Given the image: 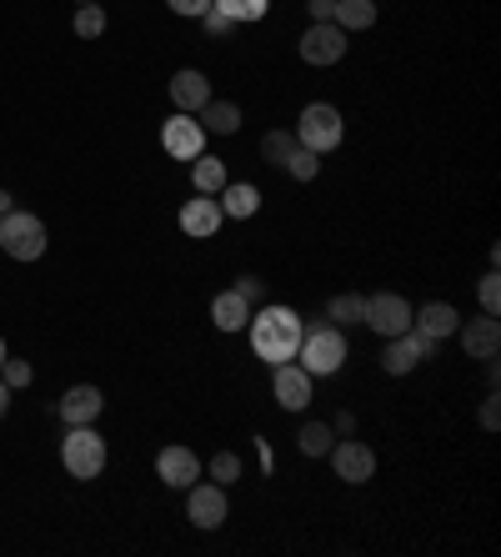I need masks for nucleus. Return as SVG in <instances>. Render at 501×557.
<instances>
[{"label":"nucleus","mask_w":501,"mask_h":557,"mask_svg":"<svg viewBox=\"0 0 501 557\" xmlns=\"http://www.w3.org/2000/svg\"><path fill=\"white\" fill-rule=\"evenodd\" d=\"M246 332H251V351H256L266 367H281V362H296V351H301V337H306V322H301V311L296 307H261L251 311V322H246Z\"/></svg>","instance_id":"nucleus-1"},{"label":"nucleus","mask_w":501,"mask_h":557,"mask_svg":"<svg viewBox=\"0 0 501 557\" xmlns=\"http://www.w3.org/2000/svg\"><path fill=\"white\" fill-rule=\"evenodd\" d=\"M296 362L306 367L316 382H322V376H336V372H341V362H347V332H341V326H331V322L306 326Z\"/></svg>","instance_id":"nucleus-2"},{"label":"nucleus","mask_w":501,"mask_h":557,"mask_svg":"<svg viewBox=\"0 0 501 557\" xmlns=\"http://www.w3.org/2000/svg\"><path fill=\"white\" fill-rule=\"evenodd\" d=\"M341 136H347V121H341V111H336L331 101H311L301 106V116H296V146H306V151L326 156L341 146Z\"/></svg>","instance_id":"nucleus-3"},{"label":"nucleus","mask_w":501,"mask_h":557,"mask_svg":"<svg viewBox=\"0 0 501 557\" xmlns=\"http://www.w3.org/2000/svg\"><path fill=\"white\" fill-rule=\"evenodd\" d=\"M61 467L71 472L76 482H96L105 472V437L96 432V422L86 428H71L61 442Z\"/></svg>","instance_id":"nucleus-4"},{"label":"nucleus","mask_w":501,"mask_h":557,"mask_svg":"<svg viewBox=\"0 0 501 557\" xmlns=\"http://www.w3.org/2000/svg\"><path fill=\"white\" fill-rule=\"evenodd\" d=\"M46 221L30 216V211H5L0 216V251L15 261H40L46 257Z\"/></svg>","instance_id":"nucleus-5"},{"label":"nucleus","mask_w":501,"mask_h":557,"mask_svg":"<svg viewBox=\"0 0 501 557\" xmlns=\"http://www.w3.org/2000/svg\"><path fill=\"white\" fill-rule=\"evenodd\" d=\"M412 301L397 297V292H376L366 297V311H361V326H372L376 337H401V332H412Z\"/></svg>","instance_id":"nucleus-6"},{"label":"nucleus","mask_w":501,"mask_h":557,"mask_svg":"<svg viewBox=\"0 0 501 557\" xmlns=\"http://www.w3.org/2000/svg\"><path fill=\"white\" fill-rule=\"evenodd\" d=\"M226 512H231V503H226V487H221V482L196 478L191 487H186V522H191V528L216 532L221 522H226Z\"/></svg>","instance_id":"nucleus-7"},{"label":"nucleus","mask_w":501,"mask_h":557,"mask_svg":"<svg viewBox=\"0 0 501 557\" xmlns=\"http://www.w3.org/2000/svg\"><path fill=\"white\" fill-rule=\"evenodd\" d=\"M271 392H276V403L286 412H306L316 403V376L301 362H281V367H271Z\"/></svg>","instance_id":"nucleus-8"},{"label":"nucleus","mask_w":501,"mask_h":557,"mask_svg":"<svg viewBox=\"0 0 501 557\" xmlns=\"http://www.w3.org/2000/svg\"><path fill=\"white\" fill-rule=\"evenodd\" d=\"M161 151H166L171 161H186V166H191L196 156L206 151V126L196 116H186V111H176V116L161 126Z\"/></svg>","instance_id":"nucleus-9"},{"label":"nucleus","mask_w":501,"mask_h":557,"mask_svg":"<svg viewBox=\"0 0 501 557\" xmlns=\"http://www.w3.org/2000/svg\"><path fill=\"white\" fill-rule=\"evenodd\" d=\"M326 457H331L336 478L351 482V487H366V482L376 478V453L366 447V442H356V437H336Z\"/></svg>","instance_id":"nucleus-10"},{"label":"nucleus","mask_w":501,"mask_h":557,"mask_svg":"<svg viewBox=\"0 0 501 557\" xmlns=\"http://www.w3.org/2000/svg\"><path fill=\"white\" fill-rule=\"evenodd\" d=\"M347 40L351 36L341 26H331V21H311L296 51H301V61L306 65H336L341 55H347Z\"/></svg>","instance_id":"nucleus-11"},{"label":"nucleus","mask_w":501,"mask_h":557,"mask_svg":"<svg viewBox=\"0 0 501 557\" xmlns=\"http://www.w3.org/2000/svg\"><path fill=\"white\" fill-rule=\"evenodd\" d=\"M426 357H437V342H426L422 332H401V337H386L381 372L406 376V372H416V362H426Z\"/></svg>","instance_id":"nucleus-12"},{"label":"nucleus","mask_w":501,"mask_h":557,"mask_svg":"<svg viewBox=\"0 0 501 557\" xmlns=\"http://www.w3.org/2000/svg\"><path fill=\"white\" fill-rule=\"evenodd\" d=\"M155 478L166 482V487H176V493H186V487L201 478V457H196L186 442H171V447L155 453Z\"/></svg>","instance_id":"nucleus-13"},{"label":"nucleus","mask_w":501,"mask_h":557,"mask_svg":"<svg viewBox=\"0 0 501 557\" xmlns=\"http://www.w3.org/2000/svg\"><path fill=\"white\" fill-rule=\"evenodd\" d=\"M456 342H462V351L472 357V362H497V351H501V322L491 317V311H481L476 322L456 326Z\"/></svg>","instance_id":"nucleus-14"},{"label":"nucleus","mask_w":501,"mask_h":557,"mask_svg":"<svg viewBox=\"0 0 501 557\" xmlns=\"http://www.w3.org/2000/svg\"><path fill=\"white\" fill-rule=\"evenodd\" d=\"M221 221H226V211H221L216 196H201V191H196L191 201L180 207V232L191 236V242H206V236H216Z\"/></svg>","instance_id":"nucleus-15"},{"label":"nucleus","mask_w":501,"mask_h":557,"mask_svg":"<svg viewBox=\"0 0 501 557\" xmlns=\"http://www.w3.org/2000/svg\"><path fill=\"white\" fill-rule=\"evenodd\" d=\"M456 326H462V311L451 307V301H426L422 311H412V332H422L426 342H447L456 337Z\"/></svg>","instance_id":"nucleus-16"},{"label":"nucleus","mask_w":501,"mask_h":557,"mask_svg":"<svg viewBox=\"0 0 501 557\" xmlns=\"http://www.w3.org/2000/svg\"><path fill=\"white\" fill-rule=\"evenodd\" d=\"M101 412H105V397H101V387H90V382H80V387H71L61 397L65 428H86V422H96Z\"/></svg>","instance_id":"nucleus-17"},{"label":"nucleus","mask_w":501,"mask_h":557,"mask_svg":"<svg viewBox=\"0 0 501 557\" xmlns=\"http://www.w3.org/2000/svg\"><path fill=\"white\" fill-rule=\"evenodd\" d=\"M171 101H176V111H186V116H196L201 106L211 101V81H206V71H176L171 76Z\"/></svg>","instance_id":"nucleus-18"},{"label":"nucleus","mask_w":501,"mask_h":557,"mask_svg":"<svg viewBox=\"0 0 501 557\" xmlns=\"http://www.w3.org/2000/svg\"><path fill=\"white\" fill-rule=\"evenodd\" d=\"M216 201H221V211L231 221H251L261 211V186L256 182H226L216 191Z\"/></svg>","instance_id":"nucleus-19"},{"label":"nucleus","mask_w":501,"mask_h":557,"mask_svg":"<svg viewBox=\"0 0 501 557\" xmlns=\"http://www.w3.org/2000/svg\"><path fill=\"white\" fill-rule=\"evenodd\" d=\"M251 301L241 297V292H221L216 301H211V322H216V332H246V322H251Z\"/></svg>","instance_id":"nucleus-20"},{"label":"nucleus","mask_w":501,"mask_h":557,"mask_svg":"<svg viewBox=\"0 0 501 557\" xmlns=\"http://www.w3.org/2000/svg\"><path fill=\"white\" fill-rule=\"evenodd\" d=\"M196 121L206 126V136H236V131H241V106L216 101V96H211V101L196 111Z\"/></svg>","instance_id":"nucleus-21"},{"label":"nucleus","mask_w":501,"mask_h":557,"mask_svg":"<svg viewBox=\"0 0 501 557\" xmlns=\"http://www.w3.org/2000/svg\"><path fill=\"white\" fill-rule=\"evenodd\" d=\"M226 182H231V171H226V161H221V156H206V151H201V156L191 161V186H196L201 196H216Z\"/></svg>","instance_id":"nucleus-22"},{"label":"nucleus","mask_w":501,"mask_h":557,"mask_svg":"<svg viewBox=\"0 0 501 557\" xmlns=\"http://www.w3.org/2000/svg\"><path fill=\"white\" fill-rule=\"evenodd\" d=\"M331 26H341L347 36L351 30H372L376 26V0H336Z\"/></svg>","instance_id":"nucleus-23"},{"label":"nucleus","mask_w":501,"mask_h":557,"mask_svg":"<svg viewBox=\"0 0 501 557\" xmlns=\"http://www.w3.org/2000/svg\"><path fill=\"white\" fill-rule=\"evenodd\" d=\"M361 311H366V297L361 292H336L326 301V322L331 326H361Z\"/></svg>","instance_id":"nucleus-24"},{"label":"nucleus","mask_w":501,"mask_h":557,"mask_svg":"<svg viewBox=\"0 0 501 557\" xmlns=\"http://www.w3.org/2000/svg\"><path fill=\"white\" fill-rule=\"evenodd\" d=\"M331 442H336L331 422H306V428L296 432V447H301V457H326V453H331Z\"/></svg>","instance_id":"nucleus-25"},{"label":"nucleus","mask_w":501,"mask_h":557,"mask_svg":"<svg viewBox=\"0 0 501 557\" xmlns=\"http://www.w3.org/2000/svg\"><path fill=\"white\" fill-rule=\"evenodd\" d=\"M221 15H231L236 26H256V21H266L271 0H211Z\"/></svg>","instance_id":"nucleus-26"},{"label":"nucleus","mask_w":501,"mask_h":557,"mask_svg":"<svg viewBox=\"0 0 501 557\" xmlns=\"http://www.w3.org/2000/svg\"><path fill=\"white\" fill-rule=\"evenodd\" d=\"M71 30H76L80 40L105 36V11H101V0H86V5H76V15H71Z\"/></svg>","instance_id":"nucleus-27"},{"label":"nucleus","mask_w":501,"mask_h":557,"mask_svg":"<svg viewBox=\"0 0 501 557\" xmlns=\"http://www.w3.org/2000/svg\"><path fill=\"white\" fill-rule=\"evenodd\" d=\"M291 151H296V131H266V136H261V161H266V166H286Z\"/></svg>","instance_id":"nucleus-28"},{"label":"nucleus","mask_w":501,"mask_h":557,"mask_svg":"<svg viewBox=\"0 0 501 557\" xmlns=\"http://www.w3.org/2000/svg\"><path fill=\"white\" fill-rule=\"evenodd\" d=\"M286 176H291V182H316V176H322V156L306 151V146H296V151L286 156Z\"/></svg>","instance_id":"nucleus-29"},{"label":"nucleus","mask_w":501,"mask_h":557,"mask_svg":"<svg viewBox=\"0 0 501 557\" xmlns=\"http://www.w3.org/2000/svg\"><path fill=\"white\" fill-rule=\"evenodd\" d=\"M0 382H5L11 392H21V387H30V382H36V367L21 362V357H5V367H0Z\"/></svg>","instance_id":"nucleus-30"},{"label":"nucleus","mask_w":501,"mask_h":557,"mask_svg":"<svg viewBox=\"0 0 501 557\" xmlns=\"http://www.w3.org/2000/svg\"><path fill=\"white\" fill-rule=\"evenodd\" d=\"M211 482H221V487H226V482H241V457H236V453H216V457H211Z\"/></svg>","instance_id":"nucleus-31"},{"label":"nucleus","mask_w":501,"mask_h":557,"mask_svg":"<svg viewBox=\"0 0 501 557\" xmlns=\"http://www.w3.org/2000/svg\"><path fill=\"white\" fill-rule=\"evenodd\" d=\"M476 297H481V311H491V317L501 311V276H497V267H491V272L481 276V286H476Z\"/></svg>","instance_id":"nucleus-32"},{"label":"nucleus","mask_w":501,"mask_h":557,"mask_svg":"<svg viewBox=\"0 0 501 557\" xmlns=\"http://www.w3.org/2000/svg\"><path fill=\"white\" fill-rule=\"evenodd\" d=\"M236 292H241L246 301H251V307H256V301H266V282H261V276H236Z\"/></svg>","instance_id":"nucleus-33"},{"label":"nucleus","mask_w":501,"mask_h":557,"mask_svg":"<svg viewBox=\"0 0 501 557\" xmlns=\"http://www.w3.org/2000/svg\"><path fill=\"white\" fill-rule=\"evenodd\" d=\"M201 26H206V36H231V30H236V21H231V15H221L216 5H211V11L201 15Z\"/></svg>","instance_id":"nucleus-34"},{"label":"nucleus","mask_w":501,"mask_h":557,"mask_svg":"<svg viewBox=\"0 0 501 557\" xmlns=\"http://www.w3.org/2000/svg\"><path fill=\"white\" fill-rule=\"evenodd\" d=\"M171 15H186V21H201L211 11V0H166Z\"/></svg>","instance_id":"nucleus-35"},{"label":"nucleus","mask_w":501,"mask_h":557,"mask_svg":"<svg viewBox=\"0 0 501 557\" xmlns=\"http://www.w3.org/2000/svg\"><path fill=\"white\" fill-rule=\"evenodd\" d=\"M501 397H497V392H491V397H487V403H481V428H487V432H497L501 428Z\"/></svg>","instance_id":"nucleus-36"},{"label":"nucleus","mask_w":501,"mask_h":557,"mask_svg":"<svg viewBox=\"0 0 501 557\" xmlns=\"http://www.w3.org/2000/svg\"><path fill=\"white\" fill-rule=\"evenodd\" d=\"M306 11H311V21H331V15H336V0H306Z\"/></svg>","instance_id":"nucleus-37"},{"label":"nucleus","mask_w":501,"mask_h":557,"mask_svg":"<svg viewBox=\"0 0 501 557\" xmlns=\"http://www.w3.org/2000/svg\"><path fill=\"white\" fill-rule=\"evenodd\" d=\"M331 432H336V437H356V417H351V412H336Z\"/></svg>","instance_id":"nucleus-38"},{"label":"nucleus","mask_w":501,"mask_h":557,"mask_svg":"<svg viewBox=\"0 0 501 557\" xmlns=\"http://www.w3.org/2000/svg\"><path fill=\"white\" fill-rule=\"evenodd\" d=\"M11 412V387H5V382H0V417Z\"/></svg>","instance_id":"nucleus-39"},{"label":"nucleus","mask_w":501,"mask_h":557,"mask_svg":"<svg viewBox=\"0 0 501 557\" xmlns=\"http://www.w3.org/2000/svg\"><path fill=\"white\" fill-rule=\"evenodd\" d=\"M5 211H15L11 207V191H0V216H5Z\"/></svg>","instance_id":"nucleus-40"},{"label":"nucleus","mask_w":501,"mask_h":557,"mask_svg":"<svg viewBox=\"0 0 501 557\" xmlns=\"http://www.w3.org/2000/svg\"><path fill=\"white\" fill-rule=\"evenodd\" d=\"M5 357H11V351H5V337H0V367H5Z\"/></svg>","instance_id":"nucleus-41"},{"label":"nucleus","mask_w":501,"mask_h":557,"mask_svg":"<svg viewBox=\"0 0 501 557\" xmlns=\"http://www.w3.org/2000/svg\"><path fill=\"white\" fill-rule=\"evenodd\" d=\"M76 5H86V0H76Z\"/></svg>","instance_id":"nucleus-42"}]
</instances>
